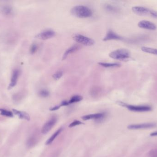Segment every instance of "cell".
Wrapping results in <instances>:
<instances>
[{
    "instance_id": "obj_20",
    "label": "cell",
    "mask_w": 157,
    "mask_h": 157,
    "mask_svg": "<svg viewBox=\"0 0 157 157\" xmlns=\"http://www.w3.org/2000/svg\"><path fill=\"white\" fill-rule=\"evenodd\" d=\"M82 99H83V97H82V96L76 95V96H73L70 99L69 101H68V103H69V104L76 103V102H78L81 101Z\"/></svg>"
},
{
    "instance_id": "obj_28",
    "label": "cell",
    "mask_w": 157,
    "mask_h": 157,
    "mask_svg": "<svg viewBox=\"0 0 157 157\" xmlns=\"http://www.w3.org/2000/svg\"><path fill=\"white\" fill-rule=\"evenodd\" d=\"M68 104H69L68 102V101H63L61 103L60 106H67Z\"/></svg>"
},
{
    "instance_id": "obj_18",
    "label": "cell",
    "mask_w": 157,
    "mask_h": 157,
    "mask_svg": "<svg viewBox=\"0 0 157 157\" xmlns=\"http://www.w3.org/2000/svg\"><path fill=\"white\" fill-rule=\"evenodd\" d=\"M62 131V128H60L58 130H57V131H56L55 133H54L53 135H52V137H51L50 138L46 141V145H48L51 144L52 142H53V141L55 140V139L56 138V137H57V135L61 133Z\"/></svg>"
},
{
    "instance_id": "obj_27",
    "label": "cell",
    "mask_w": 157,
    "mask_h": 157,
    "mask_svg": "<svg viewBox=\"0 0 157 157\" xmlns=\"http://www.w3.org/2000/svg\"><path fill=\"white\" fill-rule=\"evenodd\" d=\"M60 107H61L60 105L57 106H55V107H52V108H51L50 109V110L51 111L57 110H58V109L60 108Z\"/></svg>"
},
{
    "instance_id": "obj_15",
    "label": "cell",
    "mask_w": 157,
    "mask_h": 157,
    "mask_svg": "<svg viewBox=\"0 0 157 157\" xmlns=\"http://www.w3.org/2000/svg\"><path fill=\"white\" fill-rule=\"evenodd\" d=\"M79 49V47L77 45H74L72 47H70L69 48H68L65 52L64 54H63V60H65L69 54L75 52L76 51H77Z\"/></svg>"
},
{
    "instance_id": "obj_3",
    "label": "cell",
    "mask_w": 157,
    "mask_h": 157,
    "mask_svg": "<svg viewBox=\"0 0 157 157\" xmlns=\"http://www.w3.org/2000/svg\"><path fill=\"white\" fill-rule=\"evenodd\" d=\"M118 104L123 107L127 108L129 110L137 112H148L151 110V107L148 106H134V105H127L126 103L121 102H118Z\"/></svg>"
},
{
    "instance_id": "obj_1",
    "label": "cell",
    "mask_w": 157,
    "mask_h": 157,
    "mask_svg": "<svg viewBox=\"0 0 157 157\" xmlns=\"http://www.w3.org/2000/svg\"><path fill=\"white\" fill-rule=\"evenodd\" d=\"M71 13L74 16L80 18H87L93 15V12L89 8L83 5L75 6L71 10Z\"/></svg>"
},
{
    "instance_id": "obj_7",
    "label": "cell",
    "mask_w": 157,
    "mask_h": 157,
    "mask_svg": "<svg viewBox=\"0 0 157 157\" xmlns=\"http://www.w3.org/2000/svg\"><path fill=\"white\" fill-rule=\"evenodd\" d=\"M139 27L147 30H155L157 29V26L153 23L147 20L140 21L138 24Z\"/></svg>"
},
{
    "instance_id": "obj_9",
    "label": "cell",
    "mask_w": 157,
    "mask_h": 157,
    "mask_svg": "<svg viewBox=\"0 0 157 157\" xmlns=\"http://www.w3.org/2000/svg\"><path fill=\"white\" fill-rule=\"evenodd\" d=\"M57 122V118L55 117H53L51 118L49 121L47 122L43 126L42 129H41V132L43 134H46L48 133L52 128L53 127L54 125Z\"/></svg>"
},
{
    "instance_id": "obj_8",
    "label": "cell",
    "mask_w": 157,
    "mask_h": 157,
    "mask_svg": "<svg viewBox=\"0 0 157 157\" xmlns=\"http://www.w3.org/2000/svg\"><path fill=\"white\" fill-rule=\"evenodd\" d=\"M156 126V123H145L142 124H132L128 126V128L130 129H150L155 127Z\"/></svg>"
},
{
    "instance_id": "obj_29",
    "label": "cell",
    "mask_w": 157,
    "mask_h": 157,
    "mask_svg": "<svg viewBox=\"0 0 157 157\" xmlns=\"http://www.w3.org/2000/svg\"><path fill=\"white\" fill-rule=\"evenodd\" d=\"M150 136L151 137H155V136H157V131L153 132V133H151L150 134Z\"/></svg>"
},
{
    "instance_id": "obj_17",
    "label": "cell",
    "mask_w": 157,
    "mask_h": 157,
    "mask_svg": "<svg viewBox=\"0 0 157 157\" xmlns=\"http://www.w3.org/2000/svg\"><path fill=\"white\" fill-rule=\"evenodd\" d=\"M99 65L105 68L117 67L120 66V65L118 63H111L105 62H100L98 63Z\"/></svg>"
},
{
    "instance_id": "obj_13",
    "label": "cell",
    "mask_w": 157,
    "mask_h": 157,
    "mask_svg": "<svg viewBox=\"0 0 157 157\" xmlns=\"http://www.w3.org/2000/svg\"><path fill=\"white\" fill-rule=\"evenodd\" d=\"M1 11L4 15L10 16L13 13V8L8 5H3L0 8Z\"/></svg>"
},
{
    "instance_id": "obj_2",
    "label": "cell",
    "mask_w": 157,
    "mask_h": 157,
    "mask_svg": "<svg viewBox=\"0 0 157 157\" xmlns=\"http://www.w3.org/2000/svg\"><path fill=\"white\" fill-rule=\"evenodd\" d=\"M109 56L110 58L115 60H126L130 58L131 54L129 51L127 49H120L110 53Z\"/></svg>"
},
{
    "instance_id": "obj_19",
    "label": "cell",
    "mask_w": 157,
    "mask_h": 157,
    "mask_svg": "<svg viewBox=\"0 0 157 157\" xmlns=\"http://www.w3.org/2000/svg\"><path fill=\"white\" fill-rule=\"evenodd\" d=\"M104 8L107 11L110 13H115L117 11V8L116 7L109 4H105Z\"/></svg>"
},
{
    "instance_id": "obj_11",
    "label": "cell",
    "mask_w": 157,
    "mask_h": 157,
    "mask_svg": "<svg viewBox=\"0 0 157 157\" xmlns=\"http://www.w3.org/2000/svg\"><path fill=\"white\" fill-rule=\"evenodd\" d=\"M121 39L122 38L120 36L118 35L112 30H109L103 40L104 41H107L112 40H121Z\"/></svg>"
},
{
    "instance_id": "obj_16",
    "label": "cell",
    "mask_w": 157,
    "mask_h": 157,
    "mask_svg": "<svg viewBox=\"0 0 157 157\" xmlns=\"http://www.w3.org/2000/svg\"><path fill=\"white\" fill-rule=\"evenodd\" d=\"M141 49L144 52L157 55V49L143 46L141 48Z\"/></svg>"
},
{
    "instance_id": "obj_4",
    "label": "cell",
    "mask_w": 157,
    "mask_h": 157,
    "mask_svg": "<svg viewBox=\"0 0 157 157\" xmlns=\"http://www.w3.org/2000/svg\"><path fill=\"white\" fill-rule=\"evenodd\" d=\"M74 39L78 43L85 46H90L94 45V41L90 38L80 34H77L74 36Z\"/></svg>"
},
{
    "instance_id": "obj_24",
    "label": "cell",
    "mask_w": 157,
    "mask_h": 157,
    "mask_svg": "<svg viewBox=\"0 0 157 157\" xmlns=\"http://www.w3.org/2000/svg\"><path fill=\"white\" fill-rule=\"evenodd\" d=\"M148 157H157V148L151 150L148 153Z\"/></svg>"
},
{
    "instance_id": "obj_26",
    "label": "cell",
    "mask_w": 157,
    "mask_h": 157,
    "mask_svg": "<svg viewBox=\"0 0 157 157\" xmlns=\"http://www.w3.org/2000/svg\"><path fill=\"white\" fill-rule=\"evenodd\" d=\"M82 123L80 121H78V120H76L75 121H74V122H73L71 123H70V125L69 126V127H73L74 126H75L76 125H80L81 124H82Z\"/></svg>"
},
{
    "instance_id": "obj_23",
    "label": "cell",
    "mask_w": 157,
    "mask_h": 157,
    "mask_svg": "<svg viewBox=\"0 0 157 157\" xmlns=\"http://www.w3.org/2000/svg\"><path fill=\"white\" fill-rule=\"evenodd\" d=\"M39 95L42 97H47L49 96V92L46 90H41L39 92Z\"/></svg>"
},
{
    "instance_id": "obj_25",
    "label": "cell",
    "mask_w": 157,
    "mask_h": 157,
    "mask_svg": "<svg viewBox=\"0 0 157 157\" xmlns=\"http://www.w3.org/2000/svg\"><path fill=\"white\" fill-rule=\"evenodd\" d=\"M37 50V46L35 44H33L30 47V51L32 54H33L34 53H35Z\"/></svg>"
},
{
    "instance_id": "obj_10",
    "label": "cell",
    "mask_w": 157,
    "mask_h": 157,
    "mask_svg": "<svg viewBox=\"0 0 157 157\" xmlns=\"http://www.w3.org/2000/svg\"><path fill=\"white\" fill-rule=\"evenodd\" d=\"M19 70H14L12 74L11 82L10 83L8 87L9 89H11L16 85L18 80L19 78Z\"/></svg>"
},
{
    "instance_id": "obj_6",
    "label": "cell",
    "mask_w": 157,
    "mask_h": 157,
    "mask_svg": "<svg viewBox=\"0 0 157 157\" xmlns=\"http://www.w3.org/2000/svg\"><path fill=\"white\" fill-rule=\"evenodd\" d=\"M132 10L134 13L139 15H150L151 11L148 8L140 6L133 7Z\"/></svg>"
},
{
    "instance_id": "obj_12",
    "label": "cell",
    "mask_w": 157,
    "mask_h": 157,
    "mask_svg": "<svg viewBox=\"0 0 157 157\" xmlns=\"http://www.w3.org/2000/svg\"><path fill=\"white\" fill-rule=\"evenodd\" d=\"M105 117V114L104 113H99L96 114H90L82 117V119L84 120L94 119L96 120L102 119Z\"/></svg>"
},
{
    "instance_id": "obj_14",
    "label": "cell",
    "mask_w": 157,
    "mask_h": 157,
    "mask_svg": "<svg viewBox=\"0 0 157 157\" xmlns=\"http://www.w3.org/2000/svg\"><path fill=\"white\" fill-rule=\"evenodd\" d=\"M14 113L15 115H17L19 116V118L20 119H24L27 120L28 121H29L30 120V115L26 112H21L19 111H18L15 109H13Z\"/></svg>"
},
{
    "instance_id": "obj_21",
    "label": "cell",
    "mask_w": 157,
    "mask_h": 157,
    "mask_svg": "<svg viewBox=\"0 0 157 157\" xmlns=\"http://www.w3.org/2000/svg\"><path fill=\"white\" fill-rule=\"evenodd\" d=\"M0 112H1V114L3 116H5L6 117H13V113L8 111L6 110L3 109H0Z\"/></svg>"
},
{
    "instance_id": "obj_5",
    "label": "cell",
    "mask_w": 157,
    "mask_h": 157,
    "mask_svg": "<svg viewBox=\"0 0 157 157\" xmlns=\"http://www.w3.org/2000/svg\"><path fill=\"white\" fill-rule=\"evenodd\" d=\"M55 32L53 30H46L38 34L36 38L40 39L45 40L53 38L55 36Z\"/></svg>"
},
{
    "instance_id": "obj_22",
    "label": "cell",
    "mask_w": 157,
    "mask_h": 157,
    "mask_svg": "<svg viewBox=\"0 0 157 157\" xmlns=\"http://www.w3.org/2000/svg\"><path fill=\"white\" fill-rule=\"evenodd\" d=\"M63 72L62 71H58L57 72H56V73H54L52 77L55 80H58L60 78H61V77L63 76Z\"/></svg>"
}]
</instances>
